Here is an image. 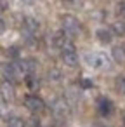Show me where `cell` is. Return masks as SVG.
Here are the masks:
<instances>
[{
    "label": "cell",
    "instance_id": "cell-1",
    "mask_svg": "<svg viewBox=\"0 0 125 127\" xmlns=\"http://www.w3.org/2000/svg\"><path fill=\"white\" fill-rule=\"evenodd\" d=\"M85 63L96 70H104V68H109V59L106 54L102 52H90V54H85Z\"/></svg>",
    "mask_w": 125,
    "mask_h": 127
},
{
    "label": "cell",
    "instance_id": "cell-2",
    "mask_svg": "<svg viewBox=\"0 0 125 127\" xmlns=\"http://www.w3.org/2000/svg\"><path fill=\"white\" fill-rule=\"evenodd\" d=\"M63 61H64V64H68V66H71V68L78 64V56H76V52H75L73 44H70V42H66L64 47H63Z\"/></svg>",
    "mask_w": 125,
    "mask_h": 127
},
{
    "label": "cell",
    "instance_id": "cell-3",
    "mask_svg": "<svg viewBox=\"0 0 125 127\" xmlns=\"http://www.w3.org/2000/svg\"><path fill=\"white\" fill-rule=\"evenodd\" d=\"M63 32L68 35H76L80 32V23L75 16H63Z\"/></svg>",
    "mask_w": 125,
    "mask_h": 127
},
{
    "label": "cell",
    "instance_id": "cell-4",
    "mask_svg": "<svg viewBox=\"0 0 125 127\" xmlns=\"http://www.w3.org/2000/svg\"><path fill=\"white\" fill-rule=\"evenodd\" d=\"M25 104H26V108H28L30 111H33V113H38V111H42V110L45 108V103H44L38 96H28V97L25 99Z\"/></svg>",
    "mask_w": 125,
    "mask_h": 127
},
{
    "label": "cell",
    "instance_id": "cell-5",
    "mask_svg": "<svg viewBox=\"0 0 125 127\" xmlns=\"http://www.w3.org/2000/svg\"><path fill=\"white\" fill-rule=\"evenodd\" d=\"M0 94H2V97L5 99V101H12L14 99V87H12V84L9 82V80H5V82H2L0 84Z\"/></svg>",
    "mask_w": 125,
    "mask_h": 127
},
{
    "label": "cell",
    "instance_id": "cell-6",
    "mask_svg": "<svg viewBox=\"0 0 125 127\" xmlns=\"http://www.w3.org/2000/svg\"><path fill=\"white\" fill-rule=\"evenodd\" d=\"M97 104H99V113H101V115H109V113H111V110H113L111 101H109V99H106V97H101Z\"/></svg>",
    "mask_w": 125,
    "mask_h": 127
},
{
    "label": "cell",
    "instance_id": "cell-7",
    "mask_svg": "<svg viewBox=\"0 0 125 127\" xmlns=\"http://www.w3.org/2000/svg\"><path fill=\"white\" fill-rule=\"evenodd\" d=\"M96 35H97V38H99L102 44H109V42H111V32L106 30V28H99Z\"/></svg>",
    "mask_w": 125,
    "mask_h": 127
},
{
    "label": "cell",
    "instance_id": "cell-8",
    "mask_svg": "<svg viewBox=\"0 0 125 127\" xmlns=\"http://www.w3.org/2000/svg\"><path fill=\"white\" fill-rule=\"evenodd\" d=\"M4 75L9 78V82H12V80H16L18 78V73H16V66L14 64H7V66H4Z\"/></svg>",
    "mask_w": 125,
    "mask_h": 127
},
{
    "label": "cell",
    "instance_id": "cell-9",
    "mask_svg": "<svg viewBox=\"0 0 125 127\" xmlns=\"http://www.w3.org/2000/svg\"><path fill=\"white\" fill-rule=\"evenodd\" d=\"M52 44L63 49V47H64V44H66V38H64V32H57V33H54V37H52Z\"/></svg>",
    "mask_w": 125,
    "mask_h": 127
},
{
    "label": "cell",
    "instance_id": "cell-10",
    "mask_svg": "<svg viewBox=\"0 0 125 127\" xmlns=\"http://www.w3.org/2000/svg\"><path fill=\"white\" fill-rule=\"evenodd\" d=\"M35 68H37L35 59H25V61L21 63V70H23V71H26V73H31Z\"/></svg>",
    "mask_w": 125,
    "mask_h": 127
},
{
    "label": "cell",
    "instance_id": "cell-11",
    "mask_svg": "<svg viewBox=\"0 0 125 127\" xmlns=\"http://www.w3.org/2000/svg\"><path fill=\"white\" fill-rule=\"evenodd\" d=\"M54 113H56V115H64V113H66V104H64L63 99H57V101H56V104H54Z\"/></svg>",
    "mask_w": 125,
    "mask_h": 127
},
{
    "label": "cell",
    "instance_id": "cell-12",
    "mask_svg": "<svg viewBox=\"0 0 125 127\" xmlns=\"http://www.w3.org/2000/svg\"><path fill=\"white\" fill-rule=\"evenodd\" d=\"M25 28H26L30 33H33V32H37L38 23H37L35 19H31V18H26V21H25Z\"/></svg>",
    "mask_w": 125,
    "mask_h": 127
},
{
    "label": "cell",
    "instance_id": "cell-13",
    "mask_svg": "<svg viewBox=\"0 0 125 127\" xmlns=\"http://www.w3.org/2000/svg\"><path fill=\"white\" fill-rule=\"evenodd\" d=\"M113 58H115L118 63H122V61H123V58H125V51H123V49H120V47H115V49H113Z\"/></svg>",
    "mask_w": 125,
    "mask_h": 127
},
{
    "label": "cell",
    "instance_id": "cell-14",
    "mask_svg": "<svg viewBox=\"0 0 125 127\" xmlns=\"http://www.w3.org/2000/svg\"><path fill=\"white\" fill-rule=\"evenodd\" d=\"M7 127H25V120H23V118H19V117H14V118H11V120H9Z\"/></svg>",
    "mask_w": 125,
    "mask_h": 127
},
{
    "label": "cell",
    "instance_id": "cell-15",
    "mask_svg": "<svg viewBox=\"0 0 125 127\" xmlns=\"http://www.w3.org/2000/svg\"><path fill=\"white\" fill-rule=\"evenodd\" d=\"M113 32H115L116 35H125V25L120 23V21L115 23V25H113Z\"/></svg>",
    "mask_w": 125,
    "mask_h": 127
},
{
    "label": "cell",
    "instance_id": "cell-16",
    "mask_svg": "<svg viewBox=\"0 0 125 127\" xmlns=\"http://www.w3.org/2000/svg\"><path fill=\"white\" fill-rule=\"evenodd\" d=\"M116 85H118V91H120L122 94H125V75L118 78V84H116Z\"/></svg>",
    "mask_w": 125,
    "mask_h": 127
},
{
    "label": "cell",
    "instance_id": "cell-17",
    "mask_svg": "<svg viewBox=\"0 0 125 127\" xmlns=\"http://www.w3.org/2000/svg\"><path fill=\"white\" fill-rule=\"evenodd\" d=\"M116 14L122 16V18H125V4H123V2H120V4L116 5Z\"/></svg>",
    "mask_w": 125,
    "mask_h": 127
},
{
    "label": "cell",
    "instance_id": "cell-18",
    "mask_svg": "<svg viewBox=\"0 0 125 127\" xmlns=\"http://www.w3.org/2000/svg\"><path fill=\"white\" fill-rule=\"evenodd\" d=\"M82 87H92V82H90L89 78H83V80H82Z\"/></svg>",
    "mask_w": 125,
    "mask_h": 127
},
{
    "label": "cell",
    "instance_id": "cell-19",
    "mask_svg": "<svg viewBox=\"0 0 125 127\" xmlns=\"http://www.w3.org/2000/svg\"><path fill=\"white\" fill-rule=\"evenodd\" d=\"M5 32V23H4V19L2 18H0V35H2Z\"/></svg>",
    "mask_w": 125,
    "mask_h": 127
},
{
    "label": "cell",
    "instance_id": "cell-20",
    "mask_svg": "<svg viewBox=\"0 0 125 127\" xmlns=\"http://www.w3.org/2000/svg\"><path fill=\"white\" fill-rule=\"evenodd\" d=\"M99 127H106V125H99Z\"/></svg>",
    "mask_w": 125,
    "mask_h": 127
},
{
    "label": "cell",
    "instance_id": "cell-21",
    "mask_svg": "<svg viewBox=\"0 0 125 127\" xmlns=\"http://www.w3.org/2000/svg\"><path fill=\"white\" fill-rule=\"evenodd\" d=\"M47 127H50V125H47Z\"/></svg>",
    "mask_w": 125,
    "mask_h": 127
}]
</instances>
